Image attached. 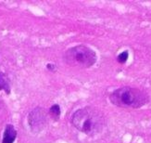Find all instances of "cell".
<instances>
[{
  "label": "cell",
  "mask_w": 151,
  "mask_h": 143,
  "mask_svg": "<svg viewBox=\"0 0 151 143\" xmlns=\"http://www.w3.org/2000/svg\"><path fill=\"white\" fill-rule=\"evenodd\" d=\"M73 126L88 136H94L102 131L104 117L102 113L92 107L77 110L71 117Z\"/></svg>",
  "instance_id": "6da1fadb"
},
{
  "label": "cell",
  "mask_w": 151,
  "mask_h": 143,
  "mask_svg": "<svg viewBox=\"0 0 151 143\" xmlns=\"http://www.w3.org/2000/svg\"><path fill=\"white\" fill-rule=\"evenodd\" d=\"M109 100L113 105L121 108L138 109L148 103L149 96L142 89L122 87L110 94Z\"/></svg>",
  "instance_id": "7a4b0ae2"
},
{
  "label": "cell",
  "mask_w": 151,
  "mask_h": 143,
  "mask_svg": "<svg viewBox=\"0 0 151 143\" xmlns=\"http://www.w3.org/2000/svg\"><path fill=\"white\" fill-rule=\"evenodd\" d=\"M96 52L86 46L79 45L69 48L64 54V60L69 65L80 68H89L96 61Z\"/></svg>",
  "instance_id": "3957f363"
},
{
  "label": "cell",
  "mask_w": 151,
  "mask_h": 143,
  "mask_svg": "<svg viewBox=\"0 0 151 143\" xmlns=\"http://www.w3.org/2000/svg\"><path fill=\"white\" fill-rule=\"evenodd\" d=\"M28 123L31 126L32 131L38 133L47 126V114L43 108H35L29 113Z\"/></svg>",
  "instance_id": "277c9868"
},
{
  "label": "cell",
  "mask_w": 151,
  "mask_h": 143,
  "mask_svg": "<svg viewBox=\"0 0 151 143\" xmlns=\"http://www.w3.org/2000/svg\"><path fill=\"white\" fill-rule=\"evenodd\" d=\"M16 136H17V131L15 130V128L13 127L12 125H8L5 129L2 143H13L16 139Z\"/></svg>",
  "instance_id": "5b68a950"
},
{
  "label": "cell",
  "mask_w": 151,
  "mask_h": 143,
  "mask_svg": "<svg viewBox=\"0 0 151 143\" xmlns=\"http://www.w3.org/2000/svg\"><path fill=\"white\" fill-rule=\"evenodd\" d=\"M0 90H5L6 93H10V83L6 74L0 72Z\"/></svg>",
  "instance_id": "8992f818"
},
{
  "label": "cell",
  "mask_w": 151,
  "mask_h": 143,
  "mask_svg": "<svg viewBox=\"0 0 151 143\" xmlns=\"http://www.w3.org/2000/svg\"><path fill=\"white\" fill-rule=\"evenodd\" d=\"M49 112H50V114L53 116L54 118L58 119V117H60V106L58 105V104H55V105H53L50 108Z\"/></svg>",
  "instance_id": "52a82bcc"
},
{
  "label": "cell",
  "mask_w": 151,
  "mask_h": 143,
  "mask_svg": "<svg viewBox=\"0 0 151 143\" xmlns=\"http://www.w3.org/2000/svg\"><path fill=\"white\" fill-rule=\"evenodd\" d=\"M128 58H129V52L127 50H125V51H122V53H120L119 55H118L117 61H118V62L123 64V63H125L127 61Z\"/></svg>",
  "instance_id": "ba28073f"
},
{
  "label": "cell",
  "mask_w": 151,
  "mask_h": 143,
  "mask_svg": "<svg viewBox=\"0 0 151 143\" xmlns=\"http://www.w3.org/2000/svg\"><path fill=\"white\" fill-rule=\"evenodd\" d=\"M47 67L48 70H51V71H54V70H55V65H54V64H50V63H49V64H47Z\"/></svg>",
  "instance_id": "9c48e42d"
}]
</instances>
